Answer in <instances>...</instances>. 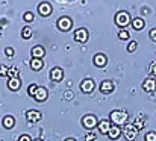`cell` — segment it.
<instances>
[{
  "instance_id": "cell-1",
  "label": "cell",
  "mask_w": 156,
  "mask_h": 141,
  "mask_svg": "<svg viewBox=\"0 0 156 141\" xmlns=\"http://www.w3.org/2000/svg\"><path fill=\"white\" fill-rule=\"evenodd\" d=\"M109 117H111L112 125H115V126H123L127 121V112L126 111H120V109L112 111Z\"/></svg>"
},
{
  "instance_id": "cell-2",
  "label": "cell",
  "mask_w": 156,
  "mask_h": 141,
  "mask_svg": "<svg viewBox=\"0 0 156 141\" xmlns=\"http://www.w3.org/2000/svg\"><path fill=\"white\" fill-rule=\"evenodd\" d=\"M130 15H129V12L127 11H120V12H117V15H115V24L118 26V27H126L129 23H130Z\"/></svg>"
},
{
  "instance_id": "cell-3",
  "label": "cell",
  "mask_w": 156,
  "mask_h": 141,
  "mask_svg": "<svg viewBox=\"0 0 156 141\" xmlns=\"http://www.w3.org/2000/svg\"><path fill=\"white\" fill-rule=\"evenodd\" d=\"M56 26H58L59 31H62V32H68V31L73 27V20H71L70 17H67V15L59 17L58 21H56Z\"/></svg>"
},
{
  "instance_id": "cell-4",
  "label": "cell",
  "mask_w": 156,
  "mask_h": 141,
  "mask_svg": "<svg viewBox=\"0 0 156 141\" xmlns=\"http://www.w3.org/2000/svg\"><path fill=\"white\" fill-rule=\"evenodd\" d=\"M97 123H99V120H97V117L93 115V114L85 115V117L82 118V125H83V128L88 129V131H93V129L97 126Z\"/></svg>"
},
{
  "instance_id": "cell-5",
  "label": "cell",
  "mask_w": 156,
  "mask_h": 141,
  "mask_svg": "<svg viewBox=\"0 0 156 141\" xmlns=\"http://www.w3.org/2000/svg\"><path fill=\"white\" fill-rule=\"evenodd\" d=\"M121 132L124 134V137H126L127 141H133L136 138V135H138V131H136V128H135L133 125H126V126L121 129Z\"/></svg>"
},
{
  "instance_id": "cell-6",
  "label": "cell",
  "mask_w": 156,
  "mask_h": 141,
  "mask_svg": "<svg viewBox=\"0 0 156 141\" xmlns=\"http://www.w3.org/2000/svg\"><path fill=\"white\" fill-rule=\"evenodd\" d=\"M37 102H46L47 100V97H49V91H47V88H44V87H38L37 85V88H35V91H34V96H32Z\"/></svg>"
},
{
  "instance_id": "cell-7",
  "label": "cell",
  "mask_w": 156,
  "mask_h": 141,
  "mask_svg": "<svg viewBox=\"0 0 156 141\" xmlns=\"http://www.w3.org/2000/svg\"><path fill=\"white\" fill-rule=\"evenodd\" d=\"M94 88H96V84H94V81L91 79V78H87V79H83L82 82H80V91L85 94H90L94 91Z\"/></svg>"
},
{
  "instance_id": "cell-8",
  "label": "cell",
  "mask_w": 156,
  "mask_h": 141,
  "mask_svg": "<svg viewBox=\"0 0 156 141\" xmlns=\"http://www.w3.org/2000/svg\"><path fill=\"white\" fill-rule=\"evenodd\" d=\"M88 37H90V34L85 27H79L77 31H74V41H77V43H87Z\"/></svg>"
},
{
  "instance_id": "cell-9",
  "label": "cell",
  "mask_w": 156,
  "mask_h": 141,
  "mask_svg": "<svg viewBox=\"0 0 156 141\" xmlns=\"http://www.w3.org/2000/svg\"><path fill=\"white\" fill-rule=\"evenodd\" d=\"M53 12V6L49 3V2H43L38 5V14L43 15V17H49Z\"/></svg>"
},
{
  "instance_id": "cell-10",
  "label": "cell",
  "mask_w": 156,
  "mask_h": 141,
  "mask_svg": "<svg viewBox=\"0 0 156 141\" xmlns=\"http://www.w3.org/2000/svg\"><path fill=\"white\" fill-rule=\"evenodd\" d=\"M93 62H94L96 67L102 68V67H105L108 64V58H106V55H103V53H96L94 58H93Z\"/></svg>"
},
{
  "instance_id": "cell-11",
  "label": "cell",
  "mask_w": 156,
  "mask_h": 141,
  "mask_svg": "<svg viewBox=\"0 0 156 141\" xmlns=\"http://www.w3.org/2000/svg\"><path fill=\"white\" fill-rule=\"evenodd\" d=\"M26 118L29 123H37L38 120H41V112L37 111V109H29L26 112Z\"/></svg>"
},
{
  "instance_id": "cell-12",
  "label": "cell",
  "mask_w": 156,
  "mask_h": 141,
  "mask_svg": "<svg viewBox=\"0 0 156 141\" xmlns=\"http://www.w3.org/2000/svg\"><path fill=\"white\" fill-rule=\"evenodd\" d=\"M62 78H64V70H62L61 67L52 68V71H50V79H52L53 82H61Z\"/></svg>"
},
{
  "instance_id": "cell-13",
  "label": "cell",
  "mask_w": 156,
  "mask_h": 141,
  "mask_svg": "<svg viewBox=\"0 0 156 141\" xmlns=\"http://www.w3.org/2000/svg\"><path fill=\"white\" fill-rule=\"evenodd\" d=\"M20 87H21L20 78H9V79H8V88H9L11 91H18Z\"/></svg>"
},
{
  "instance_id": "cell-14",
  "label": "cell",
  "mask_w": 156,
  "mask_h": 141,
  "mask_svg": "<svg viewBox=\"0 0 156 141\" xmlns=\"http://www.w3.org/2000/svg\"><path fill=\"white\" fill-rule=\"evenodd\" d=\"M111 140H117V138H120V135H121V128L120 126H115V125H112L111 128H109V131H108V134H106Z\"/></svg>"
},
{
  "instance_id": "cell-15",
  "label": "cell",
  "mask_w": 156,
  "mask_h": 141,
  "mask_svg": "<svg viewBox=\"0 0 156 141\" xmlns=\"http://www.w3.org/2000/svg\"><path fill=\"white\" fill-rule=\"evenodd\" d=\"M100 91L103 94H109L114 91V82L112 81H109V79H106L103 81L102 84H100Z\"/></svg>"
},
{
  "instance_id": "cell-16",
  "label": "cell",
  "mask_w": 156,
  "mask_h": 141,
  "mask_svg": "<svg viewBox=\"0 0 156 141\" xmlns=\"http://www.w3.org/2000/svg\"><path fill=\"white\" fill-rule=\"evenodd\" d=\"M30 68L34 70V71H40V70H43V67H44V62H43V59H38V58H32L30 59Z\"/></svg>"
},
{
  "instance_id": "cell-17",
  "label": "cell",
  "mask_w": 156,
  "mask_h": 141,
  "mask_svg": "<svg viewBox=\"0 0 156 141\" xmlns=\"http://www.w3.org/2000/svg\"><path fill=\"white\" fill-rule=\"evenodd\" d=\"M143 90L144 91H149V93H153L155 91V78H149L143 82Z\"/></svg>"
},
{
  "instance_id": "cell-18",
  "label": "cell",
  "mask_w": 156,
  "mask_h": 141,
  "mask_svg": "<svg viewBox=\"0 0 156 141\" xmlns=\"http://www.w3.org/2000/svg\"><path fill=\"white\" fill-rule=\"evenodd\" d=\"M30 53H32V58L43 59V56L46 55V50H44V47H43V46H35V47H32Z\"/></svg>"
},
{
  "instance_id": "cell-19",
  "label": "cell",
  "mask_w": 156,
  "mask_h": 141,
  "mask_svg": "<svg viewBox=\"0 0 156 141\" xmlns=\"http://www.w3.org/2000/svg\"><path fill=\"white\" fill-rule=\"evenodd\" d=\"M97 126H99V132L106 135L108 131H109V128H111V121H109V120H102V121L97 123Z\"/></svg>"
},
{
  "instance_id": "cell-20",
  "label": "cell",
  "mask_w": 156,
  "mask_h": 141,
  "mask_svg": "<svg viewBox=\"0 0 156 141\" xmlns=\"http://www.w3.org/2000/svg\"><path fill=\"white\" fill-rule=\"evenodd\" d=\"M130 23H132V27H133L135 31H141V29L144 27V20H143L141 17H136V18L130 20Z\"/></svg>"
},
{
  "instance_id": "cell-21",
  "label": "cell",
  "mask_w": 156,
  "mask_h": 141,
  "mask_svg": "<svg viewBox=\"0 0 156 141\" xmlns=\"http://www.w3.org/2000/svg\"><path fill=\"white\" fill-rule=\"evenodd\" d=\"M14 125H15V118H14L12 115H6V117L3 118V126H5L6 129L14 128Z\"/></svg>"
},
{
  "instance_id": "cell-22",
  "label": "cell",
  "mask_w": 156,
  "mask_h": 141,
  "mask_svg": "<svg viewBox=\"0 0 156 141\" xmlns=\"http://www.w3.org/2000/svg\"><path fill=\"white\" fill-rule=\"evenodd\" d=\"M132 125H133V126L136 128V131L140 132V131H141V129L146 126V120H144V118H136V120H135Z\"/></svg>"
},
{
  "instance_id": "cell-23",
  "label": "cell",
  "mask_w": 156,
  "mask_h": 141,
  "mask_svg": "<svg viewBox=\"0 0 156 141\" xmlns=\"http://www.w3.org/2000/svg\"><path fill=\"white\" fill-rule=\"evenodd\" d=\"M32 37V29L30 27H23V31H21V38L23 40H29Z\"/></svg>"
},
{
  "instance_id": "cell-24",
  "label": "cell",
  "mask_w": 156,
  "mask_h": 141,
  "mask_svg": "<svg viewBox=\"0 0 156 141\" xmlns=\"http://www.w3.org/2000/svg\"><path fill=\"white\" fill-rule=\"evenodd\" d=\"M6 76H9V78H18V68H15V67L8 68V74Z\"/></svg>"
},
{
  "instance_id": "cell-25",
  "label": "cell",
  "mask_w": 156,
  "mask_h": 141,
  "mask_svg": "<svg viewBox=\"0 0 156 141\" xmlns=\"http://www.w3.org/2000/svg\"><path fill=\"white\" fill-rule=\"evenodd\" d=\"M23 20H24L26 23H32V21H34V14H32V12H29V11H27V12H24Z\"/></svg>"
},
{
  "instance_id": "cell-26",
  "label": "cell",
  "mask_w": 156,
  "mask_h": 141,
  "mask_svg": "<svg viewBox=\"0 0 156 141\" xmlns=\"http://www.w3.org/2000/svg\"><path fill=\"white\" fill-rule=\"evenodd\" d=\"M118 38H120V40H124V41L129 40V32H127L126 29H121V31L118 32Z\"/></svg>"
},
{
  "instance_id": "cell-27",
  "label": "cell",
  "mask_w": 156,
  "mask_h": 141,
  "mask_svg": "<svg viewBox=\"0 0 156 141\" xmlns=\"http://www.w3.org/2000/svg\"><path fill=\"white\" fill-rule=\"evenodd\" d=\"M136 47H138V43H136V41H130V43H129V46H127V52H129V53H132V52H135V50H136Z\"/></svg>"
},
{
  "instance_id": "cell-28",
  "label": "cell",
  "mask_w": 156,
  "mask_h": 141,
  "mask_svg": "<svg viewBox=\"0 0 156 141\" xmlns=\"http://www.w3.org/2000/svg\"><path fill=\"white\" fill-rule=\"evenodd\" d=\"M146 141H156V134L152 131V132H149L147 135H146V138H144Z\"/></svg>"
},
{
  "instance_id": "cell-29",
  "label": "cell",
  "mask_w": 156,
  "mask_h": 141,
  "mask_svg": "<svg viewBox=\"0 0 156 141\" xmlns=\"http://www.w3.org/2000/svg\"><path fill=\"white\" fill-rule=\"evenodd\" d=\"M85 141H96V134L94 132H88L87 135H85Z\"/></svg>"
},
{
  "instance_id": "cell-30",
  "label": "cell",
  "mask_w": 156,
  "mask_h": 141,
  "mask_svg": "<svg viewBox=\"0 0 156 141\" xmlns=\"http://www.w3.org/2000/svg\"><path fill=\"white\" fill-rule=\"evenodd\" d=\"M5 53H6V56H9V58H11V56H14V55H15V50H14L12 47H6V49H5Z\"/></svg>"
},
{
  "instance_id": "cell-31",
  "label": "cell",
  "mask_w": 156,
  "mask_h": 141,
  "mask_svg": "<svg viewBox=\"0 0 156 141\" xmlns=\"http://www.w3.org/2000/svg\"><path fill=\"white\" fill-rule=\"evenodd\" d=\"M8 74V67L6 65H2L0 67V76H6Z\"/></svg>"
},
{
  "instance_id": "cell-32",
  "label": "cell",
  "mask_w": 156,
  "mask_h": 141,
  "mask_svg": "<svg viewBox=\"0 0 156 141\" xmlns=\"http://www.w3.org/2000/svg\"><path fill=\"white\" fill-rule=\"evenodd\" d=\"M18 141H32V138H30L27 134H23V135L18 138Z\"/></svg>"
},
{
  "instance_id": "cell-33",
  "label": "cell",
  "mask_w": 156,
  "mask_h": 141,
  "mask_svg": "<svg viewBox=\"0 0 156 141\" xmlns=\"http://www.w3.org/2000/svg\"><path fill=\"white\" fill-rule=\"evenodd\" d=\"M35 88H37V85H35V84H32V85L29 87V90H27V94H29V96H34V91H35Z\"/></svg>"
},
{
  "instance_id": "cell-34",
  "label": "cell",
  "mask_w": 156,
  "mask_h": 141,
  "mask_svg": "<svg viewBox=\"0 0 156 141\" xmlns=\"http://www.w3.org/2000/svg\"><path fill=\"white\" fill-rule=\"evenodd\" d=\"M150 38H152V41H153V43H156V29L155 27L150 31Z\"/></svg>"
},
{
  "instance_id": "cell-35",
  "label": "cell",
  "mask_w": 156,
  "mask_h": 141,
  "mask_svg": "<svg viewBox=\"0 0 156 141\" xmlns=\"http://www.w3.org/2000/svg\"><path fill=\"white\" fill-rule=\"evenodd\" d=\"M150 73H152V78H155V62L150 64Z\"/></svg>"
},
{
  "instance_id": "cell-36",
  "label": "cell",
  "mask_w": 156,
  "mask_h": 141,
  "mask_svg": "<svg viewBox=\"0 0 156 141\" xmlns=\"http://www.w3.org/2000/svg\"><path fill=\"white\" fill-rule=\"evenodd\" d=\"M71 97H73V93H71V91H65V99H67V100H70Z\"/></svg>"
},
{
  "instance_id": "cell-37",
  "label": "cell",
  "mask_w": 156,
  "mask_h": 141,
  "mask_svg": "<svg viewBox=\"0 0 156 141\" xmlns=\"http://www.w3.org/2000/svg\"><path fill=\"white\" fill-rule=\"evenodd\" d=\"M65 141H76V140H74V138H67Z\"/></svg>"
},
{
  "instance_id": "cell-38",
  "label": "cell",
  "mask_w": 156,
  "mask_h": 141,
  "mask_svg": "<svg viewBox=\"0 0 156 141\" xmlns=\"http://www.w3.org/2000/svg\"><path fill=\"white\" fill-rule=\"evenodd\" d=\"M32 141H43V140H40V138H38V140H32Z\"/></svg>"
}]
</instances>
